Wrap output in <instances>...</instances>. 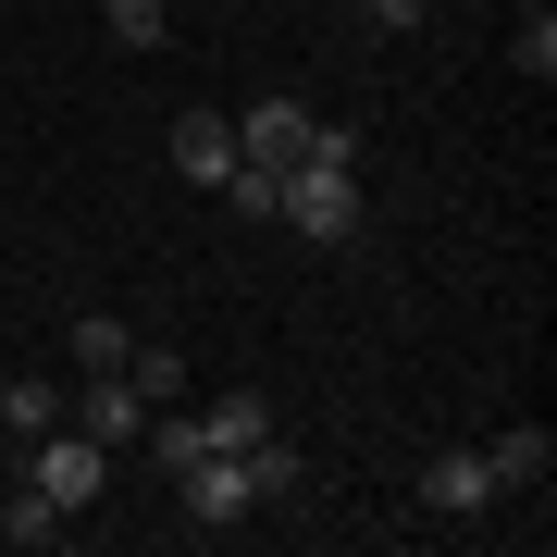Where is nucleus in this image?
Here are the masks:
<instances>
[{
    "label": "nucleus",
    "mask_w": 557,
    "mask_h": 557,
    "mask_svg": "<svg viewBox=\"0 0 557 557\" xmlns=\"http://www.w3.org/2000/svg\"><path fill=\"white\" fill-rule=\"evenodd\" d=\"M273 223H298L310 248H347V236H359V161H285Z\"/></svg>",
    "instance_id": "nucleus-1"
},
{
    "label": "nucleus",
    "mask_w": 557,
    "mask_h": 557,
    "mask_svg": "<svg viewBox=\"0 0 557 557\" xmlns=\"http://www.w3.org/2000/svg\"><path fill=\"white\" fill-rule=\"evenodd\" d=\"M25 483H38L62 520H75V508H100V496H112V446H87L75 421H50V434H25Z\"/></svg>",
    "instance_id": "nucleus-2"
},
{
    "label": "nucleus",
    "mask_w": 557,
    "mask_h": 557,
    "mask_svg": "<svg viewBox=\"0 0 557 557\" xmlns=\"http://www.w3.org/2000/svg\"><path fill=\"white\" fill-rule=\"evenodd\" d=\"M62 421H75L87 446H112V458H124V446L149 434V397H137V384H124V372H87L75 397H62Z\"/></svg>",
    "instance_id": "nucleus-3"
},
{
    "label": "nucleus",
    "mask_w": 557,
    "mask_h": 557,
    "mask_svg": "<svg viewBox=\"0 0 557 557\" xmlns=\"http://www.w3.org/2000/svg\"><path fill=\"white\" fill-rule=\"evenodd\" d=\"M421 508H434V520H483V508H496L483 446H434V458H421Z\"/></svg>",
    "instance_id": "nucleus-4"
},
{
    "label": "nucleus",
    "mask_w": 557,
    "mask_h": 557,
    "mask_svg": "<svg viewBox=\"0 0 557 557\" xmlns=\"http://www.w3.org/2000/svg\"><path fill=\"white\" fill-rule=\"evenodd\" d=\"M298 149H310V100H248V112H236V161H260V174H285Z\"/></svg>",
    "instance_id": "nucleus-5"
},
{
    "label": "nucleus",
    "mask_w": 557,
    "mask_h": 557,
    "mask_svg": "<svg viewBox=\"0 0 557 557\" xmlns=\"http://www.w3.org/2000/svg\"><path fill=\"white\" fill-rule=\"evenodd\" d=\"M174 496H186V520H199V533H236V520H248V471H236V458H186Z\"/></svg>",
    "instance_id": "nucleus-6"
},
{
    "label": "nucleus",
    "mask_w": 557,
    "mask_h": 557,
    "mask_svg": "<svg viewBox=\"0 0 557 557\" xmlns=\"http://www.w3.org/2000/svg\"><path fill=\"white\" fill-rule=\"evenodd\" d=\"M174 174L186 186H223V174H236V112H174Z\"/></svg>",
    "instance_id": "nucleus-7"
},
{
    "label": "nucleus",
    "mask_w": 557,
    "mask_h": 557,
    "mask_svg": "<svg viewBox=\"0 0 557 557\" xmlns=\"http://www.w3.org/2000/svg\"><path fill=\"white\" fill-rule=\"evenodd\" d=\"M483 471H496V496H533V483L557 471V434H545V421H508V434L483 446Z\"/></svg>",
    "instance_id": "nucleus-8"
},
{
    "label": "nucleus",
    "mask_w": 557,
    "mask_h": 557,
    "mask_svg": "<svg viewBox=\"0 0 557 557\" xmlns=\"http://www.w3.org/2000/svg\"><path fill=\"white\" fill-rule=\"evenodd\" d=\"M236 471H248V508H285V496H298V483H310V458L285 446V421H273V434H260V446L236 458Z\"/></svg>",
    "instance_id": "nucleus-9"
},
{
    "label": "nucleus",
    "mask_w": 557,
    "mask_h": 557,
    "mask_svg": "<svg viewBox=\"0 0 557 557\" xmlns=\"http://www.w3.org/2000/svg\"><path fill=\"white\" fill-rule=\"evenodd\" d=\"M62 335H75V372H124V347H137V322H124V310H75Z\"/></svg>",
    "instance_id": "nucleus-10"
},
{
    "label": "nucleus",
    "mask_w": 557,
    "mask_h": 557,
    "mask_svg": "<svg viewBox=\"0 0 557 557\" xmlns=\"http://www.w3.org/2000/svg\"><path fill=\"white\" fill-rule=\"evenodd\" d=\"M199 434H211V458H248L273 434V397H223V409H199Z\"/></svg>",
    "instance_id": "nucleus-11"
},
{
    "label": "nucleus",
    "mask_w": 557,
    "mask_h": 557,
    "mask_svg": "<svg viewBox=\"0 0 557 557\" xmlns=\"http://www.w3.org/2000/svg\"><path fill=\"white\" fill-rule=\"evenodd\" d=\"M50 421H62V384H50V372L0 384V434H13V446H25V434H50Z\"/></svg>",
    "instance_id": "nucleus-12"
},
{
    "label": "nucleus",
    "mask_w": 557,
    "mask_h": 557,
    "mask_svg": "<svg viewBox=\"0 0 557 557\" xmlns=\"http://www.w3.org/2000/svg\"><path fill=\"white\" fill-rule=\"evenodd\" d=\"M62 533H75V520H62V508L38 496V483H25L13 508H0V545H25V557H38V545H62Z\"/></svg>",
    "instance_id": "nucleus-13"
},
{
    "label": "nucleus",
    "mask_w": 557,
    "mask_h": 557,
    "mask_svg": "<svg viewBox=\"0 0 557 557\" xmlns=\"http://www.w3.org/2000/svg\"><path fill=\"white\" fill-rule=\"evenodd\" d=\"M124 384H137L149 409H174V397H186V359H174V347H124Z\"/></svg>",
    "instance_id": "nucleus-14"
},
{
    "label": "nucleus",
    "mask_w": 557,
    "mask_h": 557,
    "mask_svg": "<svg viewBox=\"0 0 557 557\" xmlns=\"http://www.w3.org/2000/svg\"><path fill=\"white\" fill-rule=\"evenodd\" d=\"M508 62L545 87V75H557V13H520V25H508Z\"/></svg>",
    "instance_id": "nucleus-15"
},
{
    "label": "nucleus",
    "mask_w": 557,
    "mask_h": 557,
    "mask_svg": "<svg viewBox=\"0 0 557 557\" xmlns=\"http://www.w3.org/2000/svg\"><path fill=\"white\" fill-rule=\"evenodd\" d=\"M149 458H161V471H186V458H211V434H199V421H149V434H137Z\"/></svg>",
    "instance_id": "nucleus-16"
},
{
    "label": "nucleus",
    "mask_w": 557,
    "mask_h": 557,
    "mask_svg": "<svg viewBox=\"0 0 557 557\" xmlns=\"http://www.w3.org/2000/svg\"><path fill=\"white\" fill-rule=\"evenodd\" d=\"M100 13H112L124 50H161V0H100Z\"/></svg>",
    "instance_id": "nucleus-17"
},
{
    "label": "nucleus",
    "mask_w": 557,
    "mask_h": 557,
    "mask_svg": "<svg viewBox=\"0 0 557 557\" xmlns=\"http://www.w3.org/2000/svg\"><path fill=\"white\" fill-rule=\"evenodd\" d=\"M359 13H372V25H421L434 0H359Z\"/></svg>",
    "instance_id": "nucleus-18"
}]
</instances>
